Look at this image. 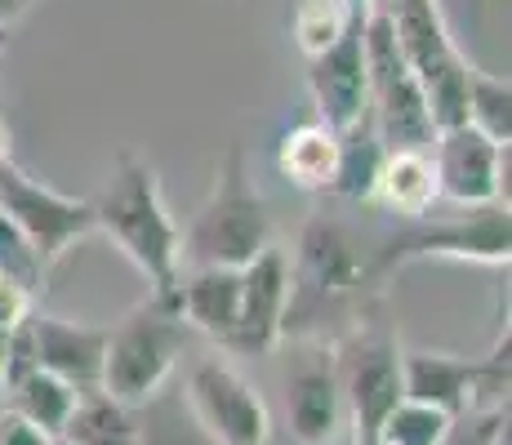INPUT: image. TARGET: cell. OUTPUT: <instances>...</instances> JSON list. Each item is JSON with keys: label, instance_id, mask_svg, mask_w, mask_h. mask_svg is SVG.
I'll return each mask as SVG.
<instances>
[{"label": "cell", "instance_id": "obj_1", "mask_svg": "<svg viewBox=\"0 0 512 445\" xmlns=\"http://www.w3.org/2000/svg\"><path fill=\"white\" fill-rule=\"evenodd\" d=\"M383 285L370 272L357 236L334 219H308L290 254V294H285L281 339L334 343L343 330L370 316Z\"/></svg>", "mask_w": 512, "mask_h": 445}, {"label": "cell", "instance_id": "obj_2", "mask_svg": "<svg viewBox=\"0 0 512 445\" xmlns=\"http://www.w3.org/2000/svg\"><path fill=\"white\" fill-rule=\"evenodd\" d=\"M94 232H103L147 276L152 294L174 299L183 272V227L161 196V178L134 152H121L103 196H94Z\"/></svg>", "mask_w": 512, "mask_h": 445}, {"label": "cell", "instance_id": "obj_3", "mask_svg": "<svg viewBox=\"0 0 512 445\" xmlns=\"http://www.w3.org/2000/svg\"><path fill=\"white\" fill-rule=\"evenodd\" d=\"M272 245V210L250 178L245 147L232 143L214 165V187L183 232V272L187 267H245Z\"/></svg>", "mask_w": 512, "mask_h": 445}, {"label": "cell", "instance_id": "obj_4", "mask_svg": "<svg viewBox=\"0 0 512 445\" xmlns=\"http://www.w3.org/2000/svg\"><path fill=\"white\" fill-rule=\"evenodd\" d=\"M187 343H192V325L179 316V303L147 294L116 325H107L98 392H107L112 401L130 405V410L156 401L161 388L170 383V374L179 370Z\"/></svg>", "mask_w": 512, "mask_h": 445}, {"label": "cell", "instance_id": "obj_5", "mask_svg": "<svg viewBox=\"0 0 512 445\" xmlns=\"http://www.w3.org/2000/svg\"><path fill=\"white\" fill-rule=\"evenodd\" d=\"M512 254V219L508 205H472L455 219H410L397 236L370 254V272L379 285H388L392 272L419 263V259H455L481 267H508Z\"/></svg>", "mask_w": 512, "mask_h": 445}, {"label": "cell", "instance_id": "obj_6", "mask_svg": "<svg viewBox=\"0 0 512 445\" xmlns=\"http://www.w3.org/2000/svg\"><path fill=\"white\" fill-rule=\"evenodd\" d=\"M330 348H334V370H339L343 414H352V437H357V445H374L383 414L401 401L397 334L388 325H379L374 316H361Z\"/></svg>", "mask_w": 512, "mask_h": 445}, {"label": "cell", "instance_id": "obj_7", "mask_svg": "<svg viewBox=\"0 0 512 445\" xmlns=\"http://www.w3.org/2000/svg\"><path fill=\"white\" fill-rule=\"evenodd\" d=\"M366 103L383 147H432L437 125H432L423 89L397 36H392V23L379 9L366 14Z\"/></svg>", "mask_w": 512, "mask_h": 445}, {"label": "cell", "instance_id": "obj_8", "mask_svg": "<svg viewBox=\"0 0 512 445\" xmlns=\"http://www.w3.org/2000/svg\"><path fill=\"white\" fill-rule=\"evenodd\" d=\"M0 214L36 245V254L49 267L63 259L76 241H85L94 232V201H76V196L45 187L14 156L0 161Z\"/></svg>", "mask_w": 512, "mask_h": 445}, {"label": "cell", "instance_id": "obj_9", "mask_svg": "<svg viewBox=\"0 0 512 445\" xmlns=\"http://www.w3.org/2000/svg\"><path fill=\"white\" fill-rule=\"evenodd\" d=\"M187 405H192V419L201 423V432L214 445H268L272 437L268 405L254 392V383L219 356H205L192 365Z\"/></svg>", "mask_w": 512, "mask_h": 445}, {"label": "cell", "instance_id": "obj_10", "mask_svg": "<svg viewBox=\"0 0 512 445\" xmlns=\"http://www.w3.org/2000/svg\"><path fill=\"white\" fill-rule=\"evenodd\" d=\"M428 156L441 201L459 210L508 205V143H495L472 125H450V130H437Z\"/></svg>", "mask_w": 512, "mask_h": 445}, {"label": "cell", "instance_id": "obj_11", "mask_svg": "<svg viewBox=\"0 0 512 445\" xmlns=\"http://www.w3.org/2000/svg\"><path fill=\"white\" fill-rule=\"evenodd\" d=\"M299 356L285 370V414L299 445H330L343 423V392L334 370V348L321 339H294Z\"/></svg>", "mask_w": 512, "mask_h": 445}, {"label": "cell", "instance_id": "obj_12", "mask_svg": "<svg viewBox=\"0 0 512 445\" xmlns=\"http://www.w3.org/2000/svg\"><path fill=\"white\" fill-rule=\"evenodd\" d=\"M308 94L317 107V121L343 134L366 112V18H352V27L330 49L308 58Z\"/></svg>", "mask_w": 512, "mask_h": 445}, {"label": "cell", "instance_id": "obj_13", "mask_svg": "<svg viewBox=\"0 0 512 445\" xmlns=\"http://www.w3.org/2000/svg\"><path fill=\"white\" fill-rule=\"evenodd\" d=\"M285 294H290V254L281 245H268L241 267V308H236V330L223 352L268 356L277 348Z\"/></svg>", "mask_w": 512, "mask_h": 445}, {"label": "cell", "instance_id": "obj_14", "mask_svg": "<svg viewBox=\"0 0 512 445\" xmlns=\"http://www.w3.org/2000/svg\"><path fill=\"white\" fill-rule=\"evenodd\" d=\"M36 352H41V370L58 374L76 392H98L107 325H85V321H67V316L36 312Z\"/></svg>", "mask_w": 512, "mask_h": 445}, {"label": "cell", "instance_id": "obj_15", "mask_svg": "<svg viewBox=\"0 0 512 445\" xmlns=\"http://www.w3.org/2000/svg\"><path fill=\"white\" fill-rule=\"evenodd\" d=\"M401 397L455 419L477 405V361L455 352H401Z\"/></svg>", "mask_w": 512, "mask_h": 445}, {"label": "cell", "instance_id": "obj_16", "mask_svg": "<svg viewBox=\"0 0 512 445\" xmlns=\"http://www.w3.org/2000/svg\"><path fill=\"white\" fill-rule=\"evenodd\" d=\"M179 316L192 325V334H205L219 348H228L241 308V267H187L179 272L174 290Z\"/></svg>", "mask_w": 512, "mask_h": 445}, {"label": "cell", "instance_id": "obj_17", "mask_svg": "<svg viewBox=\"0 0 512 445\" xmlns=\"http://www.w3.org/2000/svg\"><path fill=\"white\" fill-rule=\"evenodd\" d=\"M370 201L406 223L432 214V205L441 196H437V174H432L428 147H388L379 161V174H374Z\"/></svg>", "mask_w": 512, "mask_h": 445}, {"label": "cell", "instance_id": "obj_18", "mask_svg": "<svg viewBox=\"0 0 512 445\" xmlns=\"http://www.w3.org/2000/svg\"><path fill=\"white\" fill-rule=\"evenodd\" d=\"M272 165L299 192H330L334 165H339V134L321 121L290 125L272 147Z\"/></svg>", "mask_w": 512, "mask_h": 445}, {"label": "cell", "instance_id": "obj_19", "mask_svg": "<svg viewBox=\"0 0 512 445\" xmlns=\"http://www.w3.org/2000/svg\"><path fill=\"white\" fill-rule=\"evenodd\" d=\"M0 401H5L14 414H23L27 423H36L45 437H63V428H67V419H72L81 392H76L72 383H63L58 374L32 370L23 383H14V388L0 392Z\"/></svg>", "mask_w": 512, "mask_h": 445}, {"label": "cell", "instance_id": "obj_20", "mask_svg": "<svg viewBox=\"0 0 512 445\" xmlns=\"http://www.w3.org/2000/svg\"><path fill=\"white\" fill-rule=\"evenodd\" d=\"M383 152H388V147H383L379 130H374V116L366 107L361 121L339 134V165H334L330 196H343V201H370V187H374V174H379Z\"/></svg>", "mask_w": 512, "mask_h": 445}, {"label": "cell", "instance_id": "obj_21", "mask_svg": "<svg viewBox=\"0 0 512 445\" xmlns=\"http://www.w3.org/2000/svg\"><path fill=\"white\" fill-rule=\"evenodd\" d=\"M67 445H143V432L134 423V410L112 401L107 392H81L72 419L63 428Z\"/></svg>", "mask_w": 512, "mask_h": 445}, {"label": "cell", "instance_id": "obj_22", "mask_svg": "<svg viewBox=\"0 0 512 445\" xmlns=\"http://www.w3.org/2000/svg\"><path fill=\"white\" fill-rule=\"evenodd\" d=\"M464 125L481 130L486 138H495V143H512V85H508V76L468 67Z\"/></svg>", "mask_w": 512, "mask_h": 445}, {"label": "cell", "instance_id": "obj_23", "mask_svg": "<svg viewBox=\"0 0 512 445\" xmlns=\"http://www.w3.org/2000/svg\"><path fill=\"white\" fill-rule=\"evenodd\" d=\"M446 428H450V414L401 397L388 414H383L379 432H374V445H441Z\"/></svg>", "mask_w": 512, "mask_h": 445}, {"label": "cell", "instance_id": "obj_24", "mask_svg": "<svg viewBox=\"0 0 512 445\" xmlns=\"http://www.w3.org/2000/svg\"><path fill=\"white\" fill-rule=\"evenodd\" d=\"M352 18L357 14H352L343 0H303V5L294 9V18H290L294 45L303 49V58L321 54V49H330L343 32H348Z\"/></svg>", "mask_w": 512, "mask_h": 445}, {"label": "cell", "instance_id": "obj_25", "mask_svg": "<svg viewBox=\"0 0 512 445\" xmlns=\"http://www.w3.org/2000/svg\"><path fill=\"white\" fill-rule=\"evenodd\" d=\"M0 276L14 281V285H23L32 299H41L45 281H49V263L36 254V245L27 241L5 214H0Z\"/></svg>", "mask_w": 512, "mask_h": 445}, {"label": "cell", "instance_id": "obj_26", "mask_svg": "<svg viewBox=\"0 0 512 445\" xmlns=\"http://www.w3.org/2000/svg\"><path fill=\"white\" fill-rule=\"evenodd\" d=\"M441 445H508V405H477L455 414Z\"/></svg>", "mask_w": 512, "mask_h": 445}, {"label": "cell", "instance_id": "obj_27", "mask_svg": "<svg viewBox=\"0 0 512 445\" xmlns=\"http://www.w3.org/2000/svg\"><path fill=\"white\" fill-rule=\"evenodd\" d=\"M36 312V299L23 290V285L5 281L0 276V330H14L18 321H27V316Z\"/></svg>", "mask_w": 512, "mask_h": 445}, {"label": "cell", "instance_id": "obj_28", "mask_svg": "<svg viewBox=\"0 0 512 445\" xmlns=\"http://www.w3.org/2000/svg\"><path fill=\"white\" fill-rule=\"evenodd\" d=\"M0 445H54V437H45L36 423H27L23 414L0 405Z\"/></svg>", "mask_w": 512, "mask_h": 445}, {"label": "cell", "instance_id": "obj_29", "mask_svg": "<svg viewBox=\"0 0 512 445\" xmlns=\"http://www.w3.org/2000/svg\"><path fill=\"white\" fill-rule=\"evenodd\" d=\"M36 5H41V0H0V32H5V27H14L18 18H27Z\"/></svg>", "mask_w": 512, "mask_h": 445}, {"label": "cell", "instance_id": "obj_30", "mask_svg": "<svg viewBox=\"0 0 512 445\" xmlns=\"http://www.w3.org/2000/svg\"><path fill=\"white\" fill-rule=\"evenodd\" d=\"M343 5H348L357 18H366V14H370V0H343Z\"/></svg>", "mask_w": 512, "mask_h": 445}, {"label": "cell", "instance_id": "obj_31", "mask_svg": "<svg viewBox=\"0 0 512 445\" xmlns=\"http://www.w3.org/2000/svg\"><path fill=\"white\" fill-rule=\"evenodd\" d=\"M0 392H5V330H0Z\"/></svg>", "mask_w": 512, "mask_h": 445}, {"label": "cell", "instance_id": "obj_32", "mask_svg": "<svg viewBox=\"0 0 512 445\" xmlns=\"http://www.w3.org/2000/svg\"><path fill=\"white\" fill-rule=\"evenodd\" d=\"M9 156V130H5V121H0V161Z\"/></svg>", "mask_w": 512, "mask_h": 445}, {"label": "cell", "instance_id": "obj_33", "mask_svg": "<svg viewBox=\"0 0 512 445\" xmlns=\"http://www.w3.org/2000/svg\"><path fill=\"white\" fill-rule=\"evenodd\" d=\"M0 54H5V32H0Z\"/></svg>", "mask_w": 512, "mask_h": 445}, {"label": "cell", "instance_id": "obj_34", "mask_svg": "<svg viewBox=\"0 0 512 445\" xmlns=\"http://www.w3.org/2000/svg\"><path fill=\"white\" fill-rule=\"evenodd\" d=\"M54 445H67V441H63V437H54Z\"/></svg>", "mask_w": 512, "mask_h": 445}, {"label": "cell", "instance_id": "obj_35", "mask_svg": "<svg viewBox=\"0 0 512 445\" xmlns=\"http://www.w3.org/2000/svg\"><path fill=\"white\" fill-rule=\"evenodd\" d=\"M0 405H5V401H0Z\"/></svg>", "mask_w": 512, "mask_h": 445}]
</instances>
